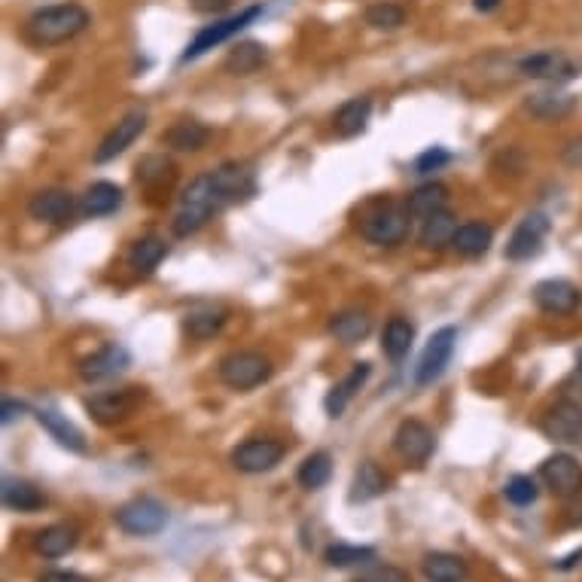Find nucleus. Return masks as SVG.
I'll return each mask as SVG.
<instances>
[{
	"label": "nucleus",
	"mask_w": 582,
	"mask_h": 582,
	"mask_svg": "<svg viewBox=\"0 0 582 582\" xmlns=\"http://www.w3.org/2000/svg\"><path fill=\"white\" fill-rule=\"evenodd\" d=\"M281 458H284V445L275 439H247L232 451L235 470L250 473V476L275 470L281 464Z\"/></svg>",
	"instance_id": "ddd939ff"
},
{
	"label": "nucleus",
	"mask_w": 582,
	"mask_h": 582,
	"mask_svg": "<svg viewBox=\"0 0 582 582\" xmlns=\"http://www.w3.org/2000/svg\"><path fill=\"white\" fill-rule=\"evenodd\" d=\"M74 196L71 192H64V189H43L37 192V196L31 199L28 205V214L40 223H52V226H61V223H68L74 217Z\"/></svg>",
	"instance_id": "a211bd4d"
},
{
	"label": "nucleus",
	"mask_w": 582,
	"mask_h": 582,
	"mask_svg": "<svg viewBox=\"0 0 582 582\" xmlns=\"http://www.w3.org/2000/svg\"><path fill=\"white\" fill-rule=\"evenodd\" d=\"M394 448H397V455H400L406 464L421 467V464L430 461V455L436 451V433H433L424 421L409 418V421H403V424L397 427Z\"/></svg>",
	"instance_id": "9b49d317"
},
{
	"label": "nucleus",
	"mask_w": 582,
	"mask_h": 582,
	"mask_svg": "<svg viewBox=\"0 0 582 582\" xmlns=\"http://www.w3.org/2000/svg\"><path fill=\"white\" fill-rule=\"evenodd\" d=\"M330 476H333V458L327 455V451H314V455H308V458L299 464L296 482H299L305 491H320L323 485L330 482Z\"/></svg>",
	"instance_id": "f704fd0d"
},
{
	"label": "nucleus",
	"mask_w": 582,
	"mask_h": 582,
	"mask_svg": "<svg viewBox=\"0 0 582 582\" xmlns=\"http://www.w3.org/2000/svg\"><path fill=\"white\" fill-rule=\"evenodd\" d=\"M451 162V153L448 150H442V147H430V150H424L418 159H415V174H430V171H439L442 165H448Z\"/></svg>",
	"instance_id": "37998d69"
},
{
	"label": "nucleus",
	"mask_w": 582,
	"mask_h": 582,
	"mask_svg": "<svg viewBox=\"0 0 582 582\" xmlns=\"http://www.w3.org/2000/svg\"><path fill=\"white\" fill-rule=\"evenodd\" d=\"M412 342H415V327L406 317H394L381 333V351L391 360H403L409 354Z\"/></svg>",
	"instance_id": "473e14b6"
},
{
	"label": "nucleus",
	"mask_w": 582,
	"mask_h": 582,
	"mask_svg": "<svg viewBox=\"0 0 582 582\" xmlns=\"http://www.w3.org/2000/svg\"><path fill=\"white\" fill-rule=\"evenodd\" d=\"M519 74L528 77V80H543V83H567V80H573L579 74V68L564 52L543 49V52L525 55L519 61Z\"/></svg>",
	"instance_id": "1a4fd4ad"
},
{
	"label": "nucleus",
	"mask_w": 582,
	"mask_h": 582,
	"mask_svg": "<svg viewBox=\"0 0 582 582\" xmlns=\"http://www.w3.org/2000/svg\"><path fill=\"white\" fill-rule=\"evenodd\" d=\"M165 256H168V244H165V238H159V235H147V238L135 241L132 253H128V263H132V269H135V272L150 275V272H156V269H159V263L165 260Z\"/></svg>",
	"instance_id": "7c9ffc66"
},
{
	"label": "nucleus",
	"mask_w": 582,
	"mask_h": 582,
	"mask_svg": "<svg viewBox=\"0 0 582 582\" xmlns=\"http://www.w3.org/2000/svg\"><path fill=\"white\" fill-rule=\"evenodd\" d=\"M455 342H458V330L455 327H442L430 336L418 366H415V384L418 387H430L433 381L442 378V372L451 363V354H455Z\"/></svg>",
	"instance_id": "0eeeda50"
},
{
	"label": "nucleus",
	"mask_w": 582,
	"mask_h": 582,
	"mask_svg": "<svg viewBox=\"0 0 582 582\" xmlns=\"http://www.w3.org/2000/svg\"><path fill=\"white\" fill-rule=\"evenodd\" d=\"M217 211H223V202L217 196V186H214V177L211 174H202L192 180L183 196H180V211L174 217V235L186 238V235H196Z\"/></svg>",
	"instance_id": "f03ea898"
},
{
	"label": "nucleus",
	"mask_w": 582,
	"mask_h": 582,
	"mask_svg": "<svg viewBox=\"0 0 582 582\" xmlns=\"http://www.w3.org/2000/svg\"><path fill=\"white\" fill-rule=\"evenodd\" d=\"M266 58H269V52H266L263 43L244 40V43H238V46L226 55L223 68H226L229 74H235V77H250V74H256V71L263 68Z\"/></svg>",
	"instance_id": "b1692460"
},
{
	"label": "nucleus",
	"mask_w": 582,
	"mask_h": 582,
	"mask_svg": "<svg viewBox=\"0 0 582 582\" xmlns=\"http://www.w3.org/2000/svg\"><path fill=\"white\" fill-rule=\"evenodd\" d=\"M37 582H92V579L83 573H74V570H49Z\"/></svg>",
	"instance_id": "a18cd8bd"
},
{
	"label": "nucleus",
	"mask_w": 582,
	"mask_h": 582,
	"mask_svg": "<svg viewBox=\"0 0 582 582\" xmlns=\"http://www.w3.org/2000/svg\"><path fill=\"white\" fill-rule=\"evenodd\" d=\"M357 582H409V576L400 567H391V564H372Z\"/></svg>",
	"instance_id": "c03bdc74"
},
{
	"label": "nucleus",
	"mask_w": 582,
	"mask_h": 582,
	"mask_svg": "<svg viewBox=\"0 0 582 582\" xmlns=\"http://www.w3.org/2000/svg\"><path fill=\"white\" fill-rule=\"evenodd\" d=\"M406 22V10L400 4H391V0H381V4H372L366 10V25H372L375 31H397Z\"/></svg>",
	"instance_id": "ea45409f"
},
{
	"label": "nucleus",
	"mask_w": 582,
	"mask_h": 582,
	"mask_svg": "<svg viewBox=\"0 0 582 582\" xmlns=\"http://www.w3.org/2000/svg\"><path fill=\"white\" fill-rule=\"evenodd\" d=\"M369 116H372V101L369 98H351L345 101L336 116H333V125H336V132L342 138H357L366 132V125H369Z\"/></svg>",
	"instance_id": "393cba45"
},
{
	"label": "nucleus",
	"mask_w": 582,
	"mask_h": 582,
	"mask_svg": "<svg viewBox=\"0 0 582 582\" xmlns=\"http://www.w3.org/2000/svg\"><path fill=\"white\" fill-rule=\"evenodd\" d=\"M573 95H564V92H537L528 98V110L540 119H558L564 113L573 110Z\"/></svg>",
	"instance_id": "e433bc0d"
},
{
	"label": "nucleus",
	"mask_w": 582,
	"mask_h": 582,
	"mask_svg": "<svg viewBox=\"0 0 582 582\" xmlns=\"http://www.w3.org/2000/svg\"><path fill=\"white\" fill-rule=\"evenodd\" d=\"M549 235V217L546 214H528L506 241V260L525 263L543 250V241Z\"/></svg>",
	"instance_id": "f8f14e48"
},
{
	"label": "nucleus",
	"mask_w": 582,
	"mask_h": 582,
	"mask_svg": "<svg viewBox=\"0 0 582 582\" xmlns=\"http://www.w3.org/2000/svg\"><path fill=\"white\" fill-rule=\"evenodd\" d=\"M144 128H147V113L144 110H132L128 116H122L107 132L101 147L95 150V162L104 165V162H113L116 156H122L128 147H132L144 135Z\"/></svg>",
	"instance_id": "4468645a"
},
{
	"label": "nucleus",
	"mask_w": 582,
	"mask_h": 582,
	"mask_svg": "<svg viewBox=\"0 0 582 582\" xmlns=\"http://www.w3.org/2000/svg\"><path fill=\"white\" fill-rule=\"evenodd\" d=\"M503 494H506V500H509L512 506H531V503H537L540 488H537V482H534L531 476H512V479L506 482Z\"/></svg>",
	"instance_id": "a19ab883"
},
{
	"label": "nucleus",
	"mask_w": 582,
	"mask_h": 582,
	"mask_svg": "<svg viewBox=\"0 0 582 582\" xmlns=\"http://www.w3.org/2000/svg\"><path fill=\"white\" fill-rule=\"evenodd\" d=\"M409 217H412L409 208L384 205V208H375V211L363 220L360 232H363L366 241H372V244H378V247H394V244H400V241L409 235Z\"/></svg>",
	"instance_id": "423d86ee"
},
{
	"label": "nucleus",
	"mask_w": 582,
	"mask_h": 582,
	"mask_svg": "<svg viewBox=\"0 0 582 582\" xmlns=\"http://www.w3.org/2000/svg\"><path fill=\"white\" fill-rule=\"evenodd\" d=\"M128 363H132L128 351H125L122 345L110 342V345H104L101 351H95L92 357H86V360L80 363V378H83V381H92V384H95V381H107V378L125 372Z\"/></svg>",
	"instance_id": "6ab92c4d"
},
{
	"label": "nucleus",
	"mask_w": 582,
	"mask_h": 582,
	"mask_svg": "<svg viewBox=\"0 0 582 582\" xmlns=\"http://www.w3.org/2000/svg\"><path fill=\"white\" fill-rule=\"evenodd\" d=\"M424 576L430 582H464L470 576V567L455 552H430L424 555Z\"/></svg>",
	"instance_id": "4be33fe9"
},
{
	"label": "nucleus",
	"mask_w": 582,
	"mask_h": 582,
	"mask_svg": "<svg viewBox=\"0 0 582 582\" xmlns=\"http://www.w3.org/2000/svg\"><path fill=\"white\" fill-rule=\"evenodd\" d=\"M323 561H327L330 567H363V564H372L375 561V549L372 546H351V543H336L327 549V555H323Z\"/></svg>",
	"instance_id": "4c0bfd02"
},
{
	"label": "nucleus",
	"mask_w": 582,
	"mask_h": 582,
	"mask_svg": "<svg viewBox=\"0 0 582 582\" xmlns=\"http://www.w3.org/2000/svg\"><path fill=\"white\" fill-rule=\"evenodd\" d=\"M220 381L232 391H253L272 378V360L260 351H235L220 360Z\"/></svg>",
	"instance_id": "7ed1b4c3"
},
{
	"label": "nucleus",
	"mask_w": 582,
	"mask_h": 582,
	"mask_svg": "<svg viewBox=\"0 0 582 582\" xmlns=\"http://www.w3.org/2000/svg\"><path fill=\"white\" fill-rule=\"evenodd\" d=\"M445 202H448V189L442 183H424V186H418L412 196H409L406 208H409L412 217L427 220V217L445 211Z\"/></svg>",
	"instance_id": "2f4dec72"
},
{
	"label": "nucleus",
	"mask_w": 582,
	"mask_h": 582,
	"mask_svg": "<svg viewBox=\"0 0 582 582\" xmlns=\"http://www.w3.org/2000/svg\"><path fill=\"white\" fill-rule=\"evenodd\" d=\"M260 16H263V7H247V10H241V13L229 16V19H220V22H214V25L202 28L196 37H192V43L183 49L180 61H196V58H202L205 52L217 49L220 43L232 40L238 31H244L247 25H253Z\"/></svg>",
	"instance_id": "39448f33"
},
{
	"label": "nucleus",
	"mask_w": 582,
	"mask_h": 582,
	"mask_svg": "<svg viewBox=\"0 0 582 582\" xmlns=\"http://www.w3.org/2000/svg\"><path fill=\"white\" fill-rule=\"evenodd\" d=\"M86 25H89V13L80 4H55V7L37 10L28 19V34L40 46H58L83 34Z\"/></svg>",
	"instance_id": "f257e3e1"
},
{
	"label": "nucleus",
	"mask_w": 582,
	"mask_h": 582,
	"mask_svg": "<svg viewBox=\"0 0 582 582\" xmlns=\"http://www.w3.org/2000/svg\"><path fill=\"white\" fill-rule=\"evenodd\" d=\"M0 497H4V506L13 512H37L46 506V494L25 479H7L4 488H0Z\"/></svg>",
	"instance_id": "a878e982"
},
{
	"label": "nucleus",
	"mask_w": 582,
	"mask_h": 582,
	"mask_svg": "<svg viewBox=\"0 0 582 582\" xmlns=\"http://www.w3.org/2000/svg\"><path fill=\"white\" fill-rule=\"evenodd\" d=\"M540 479H543V485L555 494V497H573V494H579L582 491V464L573 458V455H552V458H546L543 461V467H540Z\"/></svg>",
	"instance_id": "2eb2a0df"
},
{
	"label": "nucleus",
	"mask_w": 582,
	"mask_h": 582,
	"mask_svg": "<svg viewBox=\"0 0 582 582\" xmlns=\"http://www.w3.org/2000/svg\"><path fill=\"white\" fill-rule=\"evenodd\" d=\"M122 205V189L110 180H98L86 189L83 196V214L86 217H107Z\"/></svg>",
	"instance_id": "cd10ccee"
},
{
	"label": "nucleus",
	"mask_w": 582,
	"mask_h": 582,
	"mask_svg": "<svg viewBox=\"0 0 582 582\" xmlns=\"http://www.w3.org/2000/svg\"><path fill=\"white\" fill-rule=\"evenodd\" d=\"M421 223H424L421 226V244L433 247V250L451 244V238H455V232H458V220H455V214H451V211H439V214H433V217H427Z\"/></svg>",
	"instance_id": "c9c22d12"
},
{
	"label": "nucleus",
	"mask_w": 582,
	"mask_h": 582,
	"mask_svg": "<svg viewBox=\"0 0 582 582\" xmlns=\"http://www.w3.org/2000/svg\"><path fill=\"white\" fill-rule=\"evenodd\" d=\"M540 430L555 445H579L582 448V406L573 400H558L543 415Z\"/></svg>",
	"instance_id": "6e6552de"
},
{
	"label": "nucleus",
	"mask_w": 582,
	"mask_h": 582,
	"mask_svg": "<svg viewBox=\"0 0 582 582\" xmlns=\"http://www.w3.org/2000/svg\"><path fill=\"white\" fill-rule=\"evenodd\" d=\"M22 412H25V406H22V403H16V400H4V409H0V421H4V424H13Z\"/></svg>",
	"instance_id": "09e8293b"
},
{
	"label": "nucleus",
	"mask_w": 582,
	"mask_h": 582,
	"mask_svg": "<svg viewBox=\"0 0 582 582\" xmlns=\"http://www.w3.org/2000/svg\"><path fill=\"white\" fill-rule=\"evenodd\" d=\"M567 525L582 528V491H579V494H573V497H570V503H567Z\"/></svg>",
	"instance_id": "de8ad7c7"
},
{
	"label": "nucleus",
	"mask_w": 582,
	"mask_h": 582,
	"mask_svg": "<svg viewBox=\"0 0 582 582\" xmlns=\"http://www.w3.org/2000/svg\"><path fill=\"white\" fill-rule=\"evenodd\" d=\"M189 7H192V10H199V13L217 16V13H223V10L232 7V0H189Z\"/></svg>",
	"instance_id": "49530a36"
},
{
	"label": "nucleus",
	"mask_w": 582,
	"mask_h": 582,
	"mask_svg": "<svg viewBox=\"0 0 582 582\" xmlns=\"http://www.w3.org/2000/svg\"><path fill=\"white\" fill-rule=\"evenodd\" d=\"M576 564H582V549H576V552H570L564 561H558V564H555V570H573Z\"/></svg>",
	"instance_id": "8fccbe9b"
},
{
	"label": "nucleus",
	"mask_w": 582,
	"mask_h": 582,
	"mask_svg": "<svg viewBox=\"0 0 582 582\" xmlns=\"http://www.w3.org/2000/svg\"><path fill=\"white\" fill-rule=\"evenodd\" d=\"M369 375H372V366L369 363H354V369L339 384H333V391L327 394V403H323V406H327V415L330 418H342V412L348 409V403L354 400V394L366 384Z\"/></svg>",
	"instance_id": "aec40b11"
},
{
	"label": "nucleus",
	"mask_w": 582,
	"mask_h": 582,
	"mask_svg": "<svg viewBox=\"0 0 582 582\" xmlns=\"http://www.w3.org/2000/svg\"><path fill=\"white\" fill-rule=\"evenodd\" d=\"M208 138H211V132H208V128H205L202 122H196V119H183V122H177V125L168 128L165 144H168L171 150H177V153H199V150L208 144Z\"/></svg>",
	"instance_id": "bb28decb"
},
{
	"label": "nucleus",
	"mask_w": 582,
	"mask_h": 582,
	"mask_svg": "<svg viewBox=\"0 0 582 582\" xmlns=\"http://www.w3.org/2000/svg\"><path fill=\"white\" fill-rule=\"evenodd\" d=\"M534 302L540 311L546 314H555V317H564V314H573L582 302L579 290L564 281V278H549V281H540L534 287Z\"/></svg>",
	"instance_id": "f3484780"
},
{
	"label": "nucleus",
	"mask_w": 582,
	"mask_h": 582,
	"mask_svg": "<svg viewBox=\"0 0 582 582\" xmlns=\"http://www.w3.org/2000/svg\"><path fill=\"white\" fill-rule=\"evenodd\" d=\"M116 525L128 537H156L168 525V509L153 497L128 500L125 506L116 509Z\"/></svg>",
	"instance_id": "20e7f679"
},
{
	"label": "nucleus",
	"mask_w": 582,
	"mask_h": 582,
	"mask_svg": "<svg viewBox=\"0 0 582 582\" xmlns=\"http://www.w3.org/2000/svg\"><path fill=\"white\" fill-rule=\"evenodd\" d=\"M576 369H579V375H582V354H579V360H576Z\"/></svg>",
	"instance_id": "603ef678"
},
{
	"label": "nucleus",
	"mask_w": 582,
	"mask_h": 582,
	"mask_svg": "<svg viewBox=\"0 0 582 582\" xmlns=\"http://www.w3.org/2000/svg\"><path fill=\"white\" fill-rule=\"evenodd\" d=\"M491 241H494V232H491V226H485V223H464V226H458V232H455V238H451V247H455L461 256H482L488 247H491Z\"/></svg>",
	"instance_id": "72a5a7b5"
},
{
	"label": "nucleus",
	"mask_w": 582,
	"mask_h": 582,
	"mask_svg": "<svg viewBox=\"0 0 582 582\" xmlns=\"http://www.w3.org/2000/svg\"><path fill=\"white\" fill-rule=\"evenodd\" d=\"M171 174H174V168H171V162H168V159H162V156H147V159H141V162H138V180H141L144 186H159V183H168V180H171Z\"/></svg>",
	"instance_id": "79ce46f5"
},
{
	"label": "nucleus",
	"mask_w": 582,
	"mask_h": 582,
	"mask_svg": "<svg viewBox=\"0 0 582 582\" xmlns=\"http://www.w3.org/2000/svg\"><path fill=\"white\" fill-rule=\"evenodd\" d=\"M74 546H77V528H71V525H49L34 540V549L43 558H61V555H68Z\"/></svg>",
	"instance_id": "c756f323"
},
{
	"label": "nucleus",
	"mask_w": 582,
	"mask_h": 582,
	"mask_svg": "<svg viewBox=\"0 0 582 582\" xmlns=\"http://www.w3.org/2000/svg\"><path fill=\"white\" fill-rule=\"evenodd\" d=\"M387 476H384V470L375 464V461H363L360 467H357V473H354V479H351V491H348V503H369V500H375V497H381L384 491H387Z\"/></svg>",
	"instance_id": "412c9836"
},
{
	"label": "nucleus",
	"mask_w": 582,
	"mask_h": 582,
	"mask_svg": "<svg viewBox=\"0 0 582 582\" xmlns=\"http://www.w3.org/2000/svg\"><path fill=\"white\" fill-rule=\"evenodd\" d=\"M369 330H372V317H369L366 311H357V308L342 311V314H336V317L330 320V333H333L342 345H357V342H363V339L369 336Z\"/></svg>",
	"instance_id": "c85d7f7f"
},
{
	"label": "nucleus",
	"mask_w": 582,
	"mask_h": 582,
	"mask_svg": "<svg viewBox=\"0 0 582 582\" xmlns=\"http://www.w3.org/2000/svg\"><path fill=\"white\" fill-rule=\"evenodd\" d=\"M37 421L46 427V433H49L61 448L74 451V455H86V439H83V433H80L68 418H61V415L52 412V409H40V412H37Z\"/></svg>",
	"instance_id": "5701e85b"
},
{
	"label": "nucleus",
	"mask_w": 582,
	"mask_h": 582,
	"mask_svg": "<svg viewBox=\"0 0 582 582\" xmlns=\"http://www.w3.org/2000/svg\"><path fill=\"white\" fill-rule=\"evenodd\" d=\"M500 4H503V0H473V7H476L479 13H494Z\"/></svg>",
	"instance_id": "3c124183"
},
{
	"label": "nucleus",
	"mask_w": 582,
	"mask_h": 582,
	"mask_svg": "<svg viewBox=\"0 0 582 582\" xmlns=\"http://www.w3.org/2000/svg\"><path fill=\"white\" fill-rule=\"evenodd\" d=\"M223 323H226V314L208 308V311H192V314H186L183 330L192 339H211V336H217L223 330Z\"/></svg>",
	"instance_id": "58836bf2"
},
{
	"label": "nucleus",
	"mask_w": 582,
	"mask_h": 582,
	"mask_svg": "<svg viewBox=\"0 0 582 582\" xmlns=\"http://www.w3.org/2000/svg\"><path fill=\"white\" fill-rule=\"evenodd\" d=\"M141 400H144L141 387H122V391H101V394L89 397L86 409L98 424H116V421H125L128 415H132Z\"/></svg>",
	"instance_id": "9d476101"
},
{
	"label": "nucleus",
	"mask_w": 582,
	"mask_h": 582,
	"mask_svg": "<svg viewBox=\"0 0 582 582\" xmlns=\"http://www.w3.org/2000/svg\"><path fill=\"white\" fill-rule=\"evenodd\" d=\"M211 177H214V186H217V196H220L223 208L226 205H238V202L250 199L253 192H256V177L241 162H226Z\"/></svg>",
	"instance_id": "dca6fc26"
}]
</instances>
